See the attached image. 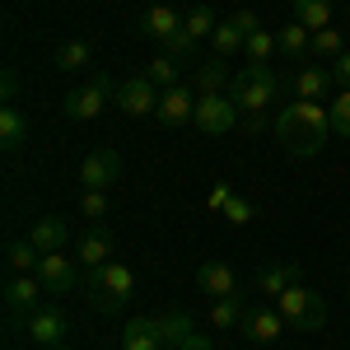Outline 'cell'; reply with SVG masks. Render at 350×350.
<instances>
[{
  "mask_svg": "<svg viewBox=\"0 0 350 350\" xmlns=\"http://www.w3.org/2000/svg\"><path fill=\"white\" fill-rule=\"evenodd\" d=\"M271 131H275V140L295 154V159H313L318 150L327 145V135H332V117H327L323 103H285L280 108V117L271 122Z\"/></svg>",
  "mask_w": 350,
  "mask_h": 350,
  "instance_id": "6da1fadb",
  "label": "cell"
},
{
  "mask_svg": "<svg viewBox=\"0 0 350 350\" xmlns=\"http://www.w3.org/2000/svg\"><path fill=\"white\" fill-rule=\"evenodd\" d=\"M285 80L275 75L271 61H247L239 75L229 80V98L239 103V112H267L275 98H280Z\"/></svg>",
  "mask_w": 350,
  "mask_h": 350,
  "instance_id": "7a4b0ae2",
  "label": "cell"
},
{
  "mask_svg": "<svg viewBox=\"0 0 350 350\" xmlns=\"http://www.w3.org/2000/svg\"><path fill=\"white\" fill-rule=\"evenodd\" d=\"M135 290V271L122 267V262H103V267L89 271V304L98 313H117Z\"/></svg>",
  "mask_w": 350,
  "mask_h": 350,
  "instance_id": "3957f363",
  "label": "cell"
},
{
  "mask_svg": "<svg viewBox=\"0 0 350 350\" xmlns=\"http://www.w3.org/2000/svg\"><path fill=\"white\" fill-rule=\"evenodd\" d=\"M275 308H280L285 327H295V332H318V327L327 323V299L318 295V290H308L304 280L290 285L285 295L275 299Z\"/></svg>",
  "mask_w": 350,
  "mask_h": 350,
  "instance_id": "277c9868",
  "label": "cell"
},
{
  "mask_svg": "<svg viewBox=\"0 0 350 350\" xmlns=\"http://www.w3.org/2000/svg\"><path fill=\"white\" fill-rule=\"evenodd\" d=\"M108 103H117V84H112L108 70H98V75H89L75 94H66V103H61V108H66L70 122H94Z\"/></svg>",
  "mask_w": 350,
  "mask_h": 350,
  "instance_id": "5b68a950",
  "label": "cell"
},
{
  "mask_svg": "<svg viewBox=\"0 0 350 350\" xmlns=\"http://www.w3.org/2000/svg\"><path fill=\"white\" fill-rule=\"evenodd\" d=\"M239 103L229 98V94H201L196 98V117H191V126L201 135H224V131H234L239 126Z\"/></svg>",
  "mask_w": 350,
  "mask_h": 350,
  "instance_id": "8992f818",
  "label": "cell"
},
{
  "mask_svg": "<svg viewBox=\"0 0 350 350\" xmlns=\"http://www.w3.org/2000/svg\"><path fill=\"white\" fill-rule=\"evenodd\" d=\"M159 94L163 89L140 70V75L117 84V108L126 112V117H154V112H159Z\"/></svg>",
  "mask_w": 350,
  "mask_h": 350,
  "instance_id": "52a82bcc",
  "label": "cell"
},
{
  "mask_svg": "<svg viewBox=\"0 0 350 350\" xmlns=\"http://www.w3.org/2000/svg\"><path fill=\"white\" fill-rule=\"evenodd\" d=\"M117 173H122V154L108 150V145H98V150H89L80 159V183L84 191H108L117 183Z\"/></svg>",
  "mask_w": 350,
  "mask_h": 350,
  "instance_id": "ba28073f",
  "label": "cell"
},
{
  "mask_svg": "<svg viewBox=\"0 0 350 350\" xmlns=\"http://www.w3.org/2000/svg\"><path fill=\"white\" fill-rule=\"evenodd\" d=\"M196 89L191 84H173V89H163L159 94V126H168V131H178V126H187L191 117H196Z\"/></svg>",
  "mask_w": 350,
  "mask_h": 350,
  "instance_id": "9c48e42d",
  "label": "cell"
},
{
  "mask_svg": "<svg viewBox=\"0 0 350 350\" xmlns=\"http://www.w3.org/2000/svg\"><path fill=\"white\" fill-rule=\"evenodd\" d=\"M42 295H47V285L38 280V275H10V285H5V308H10V318H33L38 308H42Z\"/></svg>",
  "mask_w": 350,
  "mask_h": 350,
  "instance_id": "30bf717a",
  "label": "cell"
},
{
  "mask_svg": "<svg viewBox=\"0 0 350 350\" xmlns=\"http://www.w3.org/2000/svg\"><path fill=\"white\" fill-rule=\"evenodd\" d=\"M38 280L47 285V295H70V290L80 285V271H75V262H70L66 252H42Z\"/></svg>",
  "mask_w": 350,
  "mask_h": 350,
  "instance_id": "8fae6325",
  "label": "cell"
},
{
  "mask_svg": "<svg viewBox=\"0 0 350 350\" xmlns=\"http://www.w3.org/2000/svg\"><path fill=\"white\" fill-rule=\"evenodd\" d=\"M299 262H267V267L257 271V280H252V290L257 295H271V299H280L290 285H299Z\"/></svg>",
  "mask_w": 350,
  "mask_h": 350,
  "instance_id": "7c38bea8",
  "label": "cell"
},
{
  "mask_svg": "<svg viewBox=\"0 0 350 350\" xmlns=\"http://www.w3.org/2000/svg\"><path fill=\"white\" fill-rule=\"evenodd\" d=\"M66 313H61V308H38V313H33V318H28V336H33V341H38V346H66Z\"/></svg>",
  "mask_w": 350,
  "mask_h": 350,
  "instance_id": "4fadbf2b",
  "label": "cell"
},
{
  "mask_svg": "<svg viewBox=\"0 0 350 350\" xmlns=\"http://www.w3.org/2000/svg\"><path fill=\"white\" fill-rule=\"evenodd\" d=\"M196 290L211 295V299H229V295H239V275L224 267V262H201L196 267Z\"/></svg>",
  "mask_w": 350,
  "mask_h": 350,
  "instance_id": "5bb4252c",
  "label": "cell"
},
{
  "mask_svg": "<svg viewBox=\"0 0 350 350\" xmlns=\"http://www.w3.org/2000/svg\"><path fill=\"white\" fill-rule=\"evenodd\" d=\"M28 239H33L38 252H66V243H70V224H66L61 215H42V219H33Z\"/></svg>",
  "mask_w": 350,
  "mask_h": 350,
  "instance_id": "9a60e30c",
  "label": "cell"
},
{
  "mask_svg": "<svg viewBox=\"0 0 350 350\" xmlns=\"http://www.w3.org/2000/svg\"><path fill=\"white\" fill-rule=\"evenodd\" d=\"M247 341H275L280 332H285V318H280V308H247V318H243V327H239Z\"/></svg>",
  "mask_w": 350,
  "mask_h": 350,
  "instance_id": "2e32d148",
  "label": "cell"
},
{
  "mask_svg": "<svg viewBox=\"0 0 350 350\" xmlns=\"http://www.w3.org/2000/svg\"><path fill=\"white\" fill-rule=\"evenodd\" d=\"M332 66H304L295 80H290V89H295V98H304V103H318V98H327V89H332Z\"/></svg>",
  "mask_w": 350,
  "mask_h": 350,
  "instance_id": "e0dca14e",
  "label": "cell"
},
{
  "mask_svg": "<svg viewBox=\"0 0 350 350\" xmlns=\"http://www.w3.org/2000/svg\"><path fill=\"white\" fill-rule=\"evenodd\" d=\"M140 33L154 38V42H168L173 33H183V14H178L173 5H154V10L140 14Z\"/></svg>",
  "mask_w": 350,
  "mask_h": 350,
  "instance_id": "ac0fdd59",
  "label": "cell"
},
{
  "mask_svg": "<svg viewBox=\"0 0 350 350\" xmlns=\"http://www.w3.org/2000/svg\"><path fill=\"white\" fill-rule=\"evenodd\" d=\"M122 350H168V346H163L154 318H135L122 327Z\"/></svg>",
  "mask_w": 350,
  "mask_h": 350,
  "instance_id": "d6986e66",
  "label": "cell"
},
{
  "mask_svg": "<svg viewBox=\"0 0 350 350\" xmlns=\"http://www.w3.org/2000/svg\"><path fill=\"white\" fill-rule=\"evenodd\" d=\"M75 257H80L84 267H103V262H112V234L108 229H89L80 243H75Z\"/></svg>",
  "mask_w": 350,
  "mask_h": 350,
  "instance_id": "ffe728a7",
  "label": "cell"
},
{
  "mask_svg": "<svg viewBox=\"0 0 350 350\" xmlns=\"http://www.w3.org/2000/svg\"><path fill=\"white\" fill-rule=\"evenodd\" d=\"M24 140H28V117L14 108V103H5V108H0V150L14 154Z\"/></svg>",
  "mask_w": 350,
  "mask_h": 350,
  "instance_id": "44dd1931",
  "label": "cell"
},
{
  "mask_svg": "<svg viewBox=\"0 0 350 350\" xmlns=\"http://www.w3.org/2000/svg\"><path fill=\"white\" fill-rule=\"evenodd\" d=\"M52 61H56V70H61V75H75V70H84V66L94 61V52H89V42H84V38H66V42L52 52Z\"/></svg>",
  "mask_w": 350,
  "mask_h": 350,
  "instance_id": "7402d4cb",
  "label": "cell"
},
{
  "mask_svg": "<svg viewBox=\"0 0 350 350\" xmlns=\"http://www.w3.org/2000/svg\"><path fill=\"white\" fill-rule=\"evenodd\" d=\"M290 10H295V24H304L308 33L332 28V0H290Z\"/></svg>",
  "mask_w": 350,
  "mask_h": 350,
  "instance_id": "603a6c76",
  "label": "cell"
},
{
  "mask_svg": "<svg viewBox=\"0 0 350 350\" xmlns=\"http://www.w3.org/2000/svg\"><path fill=\"white\" fill-rule=\"evenodd\" d=\"M154 327H159V336H163V346H168V350H178L183 341H191V336H196L191 313H163V318H154Z\"/></svg>",
  "mask_w": 350,
  "mask_h": 350,
  "instance_id": "cb8c5ba5",
  "label": "cell"
},
{
  "mask_svg": "<svg viewBox=\"0 0 350 350\" xmlns=\"http://www.w3.org/2000/svg\"><path fill=\"white\" fill-rule=\"evenodd\" d=\"M191 89L196 94H224L229 89V70H224V61H206V66H196V75H191Z\"/></svg>",
  "mask_w": 350,
  "mask_h": 350,
  "instance_id": "d4e9b609",
  "label": "cell"
},
{
  "mask_svg": "<svg viewBox=\"0 0 350 350\" xmlns=\"http://www.w3.org/2000/svg\"><path fill=\"white\" fill-rule=\"evenodd\" d=\"M5 262H10V271L14 275H38V262H42V252L33 247V239H19L5 247Z\"/></svg>",
  "mask_w": 350,
  "mask_h": 350,
  "instance_id": "484cf974",
  "label": "cell"
},
{
  "mask_svg": "<svg viewBox=\"0 0 350 350\" xmlns=\"http://www.w3.org/2000/svg\"><path fill=\"white\" fill-rule=\"evenodd\" d=\"M308 42H313V33H308L304 24H285L280 33H275V52H285L290 61L308 56Z\"/></svg>",
  "mask_w": 350,
  "mask_h": 350,
  "instance_id": "4316f807",
  "label": "cell"
},
{
  "mask_svg": "<svg viewBox=\"0 0 350 350\" xmlns=\"http://www.w3.org/2000/svg\"><path fill=\"white\" fill-rule=\"evenodd\" d=\"M243 318H247V308L239 304V295L211 299V327H215V332H224V327H243Z\"/></svg>",
  "mask_w": 350,
  "mask_h": 350,
  "instance_id": "83f0119b",
  "label": "cell"
},
{
  "mask_svg": "<svg viewBox=\"0 0 350 350\" xmlns=\"http://www.w3.org/2000/svg\"><path fill=\"white\" fill-rule=\"evenodd\" d=\"M308 52L318 56V61H327V66H332L336 56L346 52V42H341V28H318V33H313V42H308Z\"/></svg>",
  "mask_w": 350,
  "mask_h": 350,
  "instance_id": "f1b7e54d",
  "label": "cell"
},
{
  "mask_svg": "<svg viewBox=\"0 0 350 350\" xmlns=\"http://www.w3.org/2000/svg\"><path fill=\"white\" fill-rule=\"evenodd\" d=\"M183 28L201 42V38H211V33L219 28V19H215V10H211V5H191L187 14H183Z\"/></svg>",
  "mask_w": 350,
  "mask_h": 350,
  "instance_id": "f546056e",
  "label": "cell"
},
{
  "mask_svg": "<svg viewBox=\"0 0 350 350\" xmlns=\"http://www.w3.org/2000/svg\"><path fill=\"white\" fill-rule=\"evenodd\" d=\"M327 117H332V135H341V140H350V89H341V94L332 98V108H327Z\"/></svg>",
  "mask_w": 350,
  "mask_h": 350,
  "instance_id": "4dcf8cb0",
  "label": "cell"
},
{
  "mask_svg": "<svg viewBox=\"0 0 350 350\" xmlns=\"http://www.w3.org/2000/svg\"><path fill=\"white\" fill-rule=\"evenodd\" d=\"M163 56H173L178 66H187V61H196V38H191L187 28H183V33H173V38L163 42Z\"/></svg>",
  "mask_w": 350,
  "mask_h": 350,
  "instance_id": "1f68e13d",
  "label": "cell"
},
{
  "mask_svg": "<svg viewBox=\"0 0 350 350\" xmlns=\"http://www.w3.org/2000/svg\"><path fill=\"white\" fill-rule=\"evenodd\" d=\"M243 56H247V61H271V56H275V33H267V28L247 33V47H243Z\"/></svg>",
  "mask_w": 350,
  "mask_h": 350,
  "instance_id": "d6a6232c",
  "label": "cell"
},
{
  "mask_svg": "<svg viewBox=\"0 0 350 350\" xmlns=\"http://www.w3.org/2000/svg\"><path fill=\"white\" fill-rule=\"evenodd\" d=\"M145 75L159 84V89H173V84H183V80H178V61H173V56H154V61L145 66Z\"/></svg>",
  "mask_w": 350,
  "mask_h": 350,
  "instance_id": "836d02e7",
  "label": "cell"
},
{
  "mask_svg": "<svg viewBox=\"0 0 350 350\" xmlns=\"http://www.w3.org/2000/svg\"><path fill=\"white\" fill-rule=\"evenodd\" d=\"M80 215L94 219V224H103V215H108V191H84L80 196Z\"/></svg>",
  "mask_w": 350,
  "mask_h": 350,
  "instance_id": "e575fe53",
  "label": "cell"
},
{
  "mask_svg": "<svg viewBox=\"0 0 350 350\" xmlns=\"http://www.w3.org/2000/svg\"><path fill=\"white\" fill-rule=\"evenodd\" d=\"M219 215L229 219V224H247V219H252V201H243L239 191H234V196H229V206H224Z\"/></svg>",
  "mask_w": 350,
  "mask_h": 350,
  "instance_id": "d590c367",
  "label": "cell"
},
{
  "mask_svg": "<svg viewBox=\"0 0 350 350\" xmlns=\"http://www.w3.org/2000/svg\"><path fill=\"white\" fill-rule=\"evenodd\" d=\"M0 94H5V103H14V94H19V70L14 66L0 70Z\"/></svg>",
  "mask_w": 350,
  "mask_h": 350,
  "instance_id": "8d00e7d4",
  "label": "cell"
},
{
  "mask_svg": "<svg viewBox=\"0 0 350 350\" xmlns=\"http://www.w3.org/2000/svg\"><path fill=\"white\" fill-rule=\"evenodd\" d=\"M332 80L341 84V89H350V52H341L336 61H332Z\"/></svg>",
  "mask_w": 350,
  "mask_h": 350,
  "instance_id": "74e56055",
  "label": "cell"
},
{
  "mask_svg": "<svg viewBox=\"0 0 350 350\" xmlns=\"http://www.w3.org/2000/svg\"><path fill=\"white\" fill-rule=\"evenodd\" d=\"M229 196H234V187H215V191H211V211H215V215L229 206Z\"/></svg>",
  "mask_w": 350,
  "mask_h": 350,
  "instance_id": "f35d334b",
  "label": "cell"
},
{
  "mask_svg": "<svg viewBox=\"0 0 350 350\" xmlns=\"http://www.w3.org/2000/svg\"><path fill=\"white\" fill-rule=\"evenodd\" d=\"M243 126H247V131L257 135L262 126H267V112H243Z\"/></svg>",
  "mask_w": 350,
  "mask_h": 350,
  "instance_id": "ab89813d",
  "label": "cell"
},
{
  "mask_svg": "<svg viewBox=\"0 0 350 350\" xmlns=\"http://www.w3.org/2000/svg\"><path fill=\"white\" fill-rule=\"evenodd\" d=\"M178 350H215V346H211V336H206V332H196V336H191V341H183Z\"/></svg>",
  "mask_w": 350,
  "mask_h": 350,
  "instance_id": "60d3db41",
  "label": "cell"
},
{
  "mask_svg": "<svg viewBox=\"0 0 350 350\" xmlns=\"http://www.w3.org/2000/svg\"><path fill=\"white\" fill-rule=\"evenodd\" d=\"M52 350H70V346H52Z\"/></svg>",
  "mask_w": 350,
  "mask_h": 350,
  "instance_id": "b9f144b4",
  "label": "cell"
}]
</instances>
